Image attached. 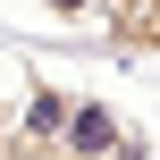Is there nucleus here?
<instances>
[{
    "mask_svg": "<svg viewBox=\"0 0 160 160\" xmlns=\"http://www.w3.org/2000/svg\"><path fill=\"white\" fill-rule=\"evenodd\" d=\"M68 101H76V84H59V76H25V101L8 110V143H17V160H51L59 127H68Z\"/></svg>",
    "mask_w": 160,
    "mask_h": 160,
    "instance_id": "2",
    "label": "nucleus"
},
{
    "mask_svg": "<svg viewBox=\"0 0 160 160\" xmlns=\"http://www.w3.org/2000/svg\"><path fill=\"white\" fill-rule=\"evenodd\" d=\"M0 160H17V143H8V101H0Z\"/></svg>",
    "mask_w": 160,
    "mask_h": 160,
    "instance_id": "5",
    "label": "nucleus"
},
{
    "mask_svg": "<svg viewBox=\"0 0 160 160\" xmlns=\"http://www.w3.org/2000/svg\"><path fill=\"white\" fill-rule=\"evenodd\" d=\"M51 160H152V135L127 127V110H118L110 93H76V101H68V127H59V143H51Z\"/></svg>",
    "mask_w": 160,
    "mask_h": 160,
    "instance_id": "1",
    "label": "nucleus"
},
{
    "mask_svg": "<svg viewBox=\"0 0 160 160\" xmlns=\"http://www.w3.org/2000/svg\"><path fill=\"white\" fill-rule=\"evenodd\" d=\"M101 51L118 68H152V42H160V0H101Z\"/></svg>",
    "mask_w": 160,
    "mask_h": 160,
    "instance_id": "3",
    "label": "nucleus"
},
{
    "mask_svg": "<svg viewBox=\"0 0 160 160\" xmlns=\"http://www.w3.org/2000/svg\"><path fill=\"white\" fill-rule=\"evenodd\" d=\"M42 8H51V17H59V25H84V17H93V8H101V0H42Z\"/></svg>",
    "mask_w": 160,
    "mask_h": 160,
    "instance_id": "4",
    "label": "nucleus"
}]
</instances>
